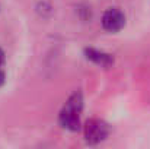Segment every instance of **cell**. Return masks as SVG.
I'll list each match as a JSON object with an SVG mask.
<instances>
[{
  "instance_id": "cell-2",
  "label": "cell",
  "mask_w": 150,
  "mask_h": 149,
  "mask_svg": "<svg viewBox=\"0 0 150 149\" xmlns=\"http://www.w3.org/2000/svg\"><path fill=\"white\" fill-rule=\"evenodd\" d=\"M108 136V126L98 118H92L85 126V138L89 143H99Z\"/></svg>"
},
{
  "instance_id": "cell-5",
  "label": "cell",
  "mask_w": 150,
  "mask_h": 149,
  "mask_svg": "<svg viewBox=\"0 0 150 149\" xmlns=\"http://www.w3.org/2000/svg\"><path fill=\"white\" fill-rule=\"evenodd\" d=\"M4 79H6V76H4V72H3V69L0 67V86L4 83Z\"/></svg>"
},
{
  "instance_id": "cell-3",
  "label": "cell",
  "mask_w": 150,
  "mask_h": 149,
  "mask_svg": "<svg viewBox=\"0 0 150 149\" xmlns=\"http://www.w3.org/2000/svg\"><path fill=\"white\" fill-rule=\"evenodd\" d=\"M124 25H125V16L117 7L108 9L102 16V26L109 32H117V31L122 29Z\"/></svg>"
},
{
  "instance_id": "cell-4",
  "label": "cell",
  "mask_w": 150,
  "mask_h": 149,
  "mask_svg": "<svg viewBox=\"0 0 150 149\" xmlns=\"http://www.w3.org/2000/svg\"><path fill=\"white\" fill-rule=\"evenodd\" d=\"M85 54L89 60L95 61L96 64H100V66H109L114 60L109 54H105L102 51H98V50H93V48H86L85 50Z\"/></svg>"
},
{
  "instance_id": "cell-1",
  "label": "cell",
  "mask_w": 150,
  "mask_h": 149,
  "mask_svg": "<svg viewBox=\"0 0 150 149\" xmlns=\"http://www.w3.org/2000/svg\"><path fill=\"white\" fill-rule=\"evenodd\" d=\"M83 107V98L82 94L76 92L73 94L69 101L66 102L64 108L60 113V124L71 132L79 130L80 127V111Z\"/></svg>"
},
{
  "instance_id": "cell-6",
  "label": "cell",
  "mask_w": 150,
  "mask_h": 149,
  "mask_svg": "<svg viewBox=\"0 0 150 149\" xmlns=\"http://www.w3.org/2000/svg\"><path fill=\"white\" fill-rule=\"evenodd\" d=\"M4 64V51L0 48V67Z\"/></svg>"
}]
</instances>
